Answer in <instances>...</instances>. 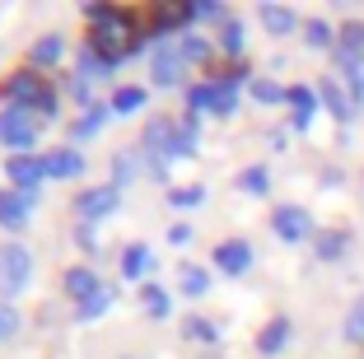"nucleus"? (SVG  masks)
<instances>
[{
    "mask_svg": "<svg viewBox=\"0 0 364 359\" xmlns=\"http://www.w3.org/2000/svg\"><path fill=\"white\" fill-rule=\"evenodd\" d=\"M89 19H94V38H89V47L103 52V56H112V61H122V56H127V47H122V43H136L131 19H127V14H117L112 5H89Z\"/></svg>",
    "mask_w": 364,
    "mask_h": 359,
    "instance_id": "1",
    "label": "nucleus"
},
{
    "mask_svg": "<svg viewBox=\"0 0 364 359\" xmlns=\"http://www.w3.org/2000/svg\"><path fill=\"white\" fill-rule=\"evenodd\" d=\"M0 94H5L10 107H33V112H38V107L47 103V94H52V85H47L43 75H33V70H14Z\"/></svg>",
    "mask_w": 364,
    "mask_h": 359,
    "instance_id": "2",
    "label": "nucleus"
},
{
    "mask_svg": "<svg viewBox=\"0 0 364 359\" xmlns=\"http://www.w3.org/2000/svg\"><path fill=\"white\" fill-rule=\"evenodd\" d=\"M33 275V252L23 243H5L0 247V294H19Z\"/></svg>",
    "mask_w": 364,
    "mask_h": 359,
    "instance_id": "3",
    "label": "nucleus"
},
{
    "mask_svg": "<svg viewBox=\"0 0 364 359\" xmlns=\"http://www.w3.org/2000/svg\"><path fill=\"white\" fill-rule=\"evenodd\" d=\"M33 140H38V112L33 107H5L0 112V145L28 149Z\"/></svg>",
    "mask_w": 364,
    "mask_h": 359,
    "instance_id": "4",
    "label": "nucleus"
},
{
    "mask_svg": "<svg viewBox=\"0 0 364 359\" xmlns=\"http://www.w3.org/2000/svg\"><path fill=\"white\" fill-rule=\"evenodd\" d=\"M182 43H168V38H159V43H154V85H178L182 80Z\"/></svg>",
    "mask_w": 364,
    "mask_h": 359,
    "instance_id": "5",
    "label": "nucleus"
},
{
    "mask_svg": "<svg viewBox=\"0 0 364 359\" xmlns=\"http://www.w3.org/2000/svg\"><path fill=\"white\" fill-rule=\"evenodd\" d=\"M271 229H276L285 243H299V238H309V233H313V220H309L304 205H280V210L271 215Z\"/></svg>",
    "mask_w": 364,
    "mask_h": 359,
    "instance_id": "6",
    "label": "nucleus"
},
{
    "mask_svg": "<svg viewBox=\"0 0 364 359\" xmlns=\"http://www.w3.org/2000/svg\"><path fill=\"white\" fill-rule=\"evenodd\" d=\"M5 173H10L14 191H23V196H38V187H43V159H33V154H14Z\"/></svg>",
    "mask_w": 364,
    "mask_h": 359,
    "instance_id": "7",
    "label": "nucleus"
},
{
    "mask_svg": "<svg viewBox=\"0 0 364 359\" xmlns=\"http://www.w3.org/2000/svg\"><path fill=\"white\" fill-rule=\"evenodd\" d=\"M336 61H341V70L364 65V23L360 19L341 23V38H336Z\"/></svg>",
    "mask_w": 364,
    "mask_h": 359,
    "instance_id": "8",
    "label": "nucleus"
},
{
    "mask_svg": "<svg viewBox=\"0 0 364 359\" xmlns=\"http://www.w3.org/2000/svg\"><path fill=\"white\" fill-rule=\"evenodd\" d=\"M122 201V187H89L80 191V215L85 220H103V215H112Z\"/></svg>",
    "mask_w": 364,
    "mask_h": 359,
    "instance_id": "9",
    "label": "nucleus"
},
{
    "mask_svg": "<svg viewBox=\"0 0 364 359\" xmlns=\"http://www.w3.org/2000/svg\"><path fill=\"white\" fill-rule=\"evenodd\" d=\"M215 266L225 275H243L247 266H252V247H247L243 238H225V243L215 247Z\"/></svg>",
    "mask_w": 364,
    "mask_h": 359,
    "instance_id": "10",
    "label": "nucleus"
},
{
    "mask_svg": "<svg viewBox=\"0 0 364 359\" xmlns=\"http://www.w3.org/2000/svg\"><path fill=\"white\" fill-rule=\"evenodd\" d=\"M173 140H178V127H173L168 117H154L150 127H145V149L159 154V164H168V159H173Z\"/></svg>",
    "mask_w": 364,
    "mask_h": 359,
    "instance_id": "11",
    "label": "nucleus"
},
{
    "mask_svg": "<svg viewBox=\"0 0 364 359\" xmlns=\"http://www.w3.org/2000/svg\"><path fill=\"white\" fill-rule=\"evenodd\" d=\"M28 210H33V201L23 191H0V224H5V229H23V224H28Z\"/></svg>",
    "mask_w": 364,
    "mask_h": 359,
    "instance_id": "12",
    "label": "nucleus"
},
{
    "mask_svg": "<svg viewBox=\"0 0 364 359\" xmlns=\"http://www.w3.org/2000/svg\"><path fill=\"white\" fill-rule=\"evenodd\" d=\"M80 168H85V154H75V149H52V154H43V178H75Z\"/></svg>",
    "mask_w": 364,
    "mask_h": 359,
    "instance_id": "13",
    "label": "nucleus"
},
{
    "mask_svg": "<svg viewBox=\"0 0 364 359\" xmlns=\"http://www.w3.org/2000/svg\"><path fill=\"white\" fill-rule=\"evenodd\" d=\"M98 275L89 271V266H70V271H65V294L75 299V304H85V299H94L98 294Z\"/></svg>",
    "mask_w": 364,
    "mask_h": 359,
    "instance_id": "14",
    "label": "nucleus"
},
{
    "mask_svg": "<svg viewBox=\"0 0 364 359\" xmlns=\"http://www.w3.org/2000/svg\"><path fill=\"white\" fill-rule=\"evenodd\" d=\"M318 98H322L327 107H332V117H341V122H350V112H355V98L346 94V89L336 85V80H322V85H318Z\"/></svg>",
    "mask_w": 364,
    "mask_h": 359,
    "instance_id": "15",
    "label": "nucleus"
},
{
    "mask_svg": "<svg viewBox=\"0 0 364 359\" xmlns=\"http://www.w3.org/2000/svg\"><path fill=\"white\" fill-rule=\"evenodd\" d=\"M289 107H294V127H309V122H313V107H318V94H313V89L309 85H294V89H289Z\"/></svg>",
    "mask_w": 364,
    "mask_h": 359,
    "instance_id": "16",
    "label": "nucleus"
},
{
    "mask_svg": "<svg viewBox=\"0 0 364 359\" xmlns=\"http://www.w3.org/2000/svg\"><path fill=\"white\" fill-rule=\"evenodd\" d=\"M285 341H289V322H285V317H276L271 327H262L257 350H262V355H276V350H285Z\"/></svg>",
    "mask_w": 364,
    "mask_h": 359,
    "instance_id": "17",
    "label": "nucleus"
},
{
    "mask_svg": "<svg viewBox=\"0 0 364 359\" xmlns=\"http://www.w3.org/2000/svg\"><path fill=\"white\" fill-rule=\"evenodd\" d=\"M145 271H150V247H145V243H131L127 252H122V275L140 280Z\"/></svg>",
    "mask_w": 364,
    "mask_h": 359,
    "instance_id": "18",
    "label": "nucleus"
},
{
    "mask_svg": "<svg viewBox=\"0 0 364 359\" xmlns=\"http://www.w3.org/2000/svg\"><path fill=\"white\" fill-rule=\"evenodd\" d=\"M112 299H117V289H112V285H103L94 299H85V304L75 308V313H80V322H94V317H103L107 308H112Z\"/></svg>",
    "mask_w": 364,
    "mask_h": 359,
    "instance_id": "19",
    "label": "nucleus"
},
{
    "mask_svg": "<svg viewBox=\"0 0 364 359\" xmlns=\"http://www.w3.org/2000/svg\"><path fill=\"white\" fill-rule=\"evenodd\" d=\"M215 117H234L238 112V89L229 85L225 75H220V80H215V107H210Z\"/></svg>",
    "mask_w": 364,
    "mask_h": 359,
    "instance_id": "20",
    "label": "nucleus"
},
{
    "mask_svg": "<svg viewBox=\"0 0 364 359\" xmlns=\"http://www.w3.org/2000/svg\"><path fill=\"white\" fill-rule=\"evenodd\" d=\"M196 140H201V127H196V117H187V122L178 127V140H173V159L196 154Z\"/></svg>",
    "mask_w": 364,
    "mask_h": 359,
    "instance_id": "21",
    "label": "nucleus"
},
{
    "mask_svg": "<svg viewBox=\"0 0 364 359\" xmlns=\"http://www.w3.org/2000/svg\"><path fill=\"white\" fill-rule=\"evenodd\" d=\"M187 19H196L192 5H187V0H173V5H164V10H159V33L178 28V23H187Z\"/></svg>",
    "mask_w": 364,
    "mask_h": 359,
    "instance_id": "22",
    "label": "nucleus"
},
{
    "mask_svg": "<svg viewBox=\"0 0 364 359\" xmlns=\"http://www.w3.org/2000/svg\"><path fill=\"white\" fill-rule=\"evenodd\" d=\"M238 187H243L247 196H267V187H271V173L262 168V164H252V168H243V178H238Z\"/></svg>",
    "mask_w": 364,
    "mask_h": 359,
    "instance_id": "23",
    "label": "nucleus"
},
{
    "mask_svg": "<svg viewBox=\"0 0 364 359\" xmlns=\"http://www.w3.org/2000/svg\"><path fill=\"white\" fill-rule=\"evenodd\" d=\"M33 65H56V61H61V38H56V33H52V38H43V43H33Z\"/></svg>",
    "mask_w": 364,
    "mask_h": 359,
    "instance_id": "24",
    "label": "nucleus"
},
{
    "mask_svg": "<svg viewBox=\"0 0 364 359\" xmlns=\"http://www.w3.org/2000/svg\"><path fill=\"white\" fill-rule=\"evenodd\" d=\"M262 23H267L271 33H289L294 28V14H289L285 5H262Z\"/></svg>",
    "mask_w": 364,
    "mask_h": 359,
    "instance_id": "25",
    "label": "nucleus"
},
{
    "mask_svg": "<svg viewBox=\"0 0 364 359\" xmlns=\"http://www.w3.org/2000/svg\"><path fill=\"white\" fill-rule=\"evenodd\" d=\"M140 304H145V313H150V317H168V294H164V289L159 285H145V289H140Z\"/></svg>",
    "mask_w": 364,
    "mask_h": 359,
    "instance_id": "26",
    "label": "nucleus"
},
{
    "mask_svg": "<svg viewBox=\"0 0 364 359\" xmlns=\"http://www.w3.org/2000/svg\"><path fill=\"white\" fill-rule=\"evenodd\" d=\"M182 336L196 341V345H215V341H220V336H215V327H210V322H201V317H187V322H182Z\"/></svg>",
    "mask_w": 364,
    "mask_h": 359,
    "instance_id": "27",
    "label": "nucleus"
},
{
    "mask_svg": "<svg viewBox=\"0 0 364 359\" xmlns=\"http://www.w3.org/2000/svg\"><path fill=\"white\" fill-rule=\"evenodd\" d=\"M252 98L257 103H289V89H280L276 80H252Z\"/></svg>",
    "mask_w": 364,
    "mask_h": 359,
    "instance_id": "28",
    "label": "nucleus"
},
{
    "mask_svg": "<svg viewBox=\"0 0 364 359\" xmlns=\"http://www.w3.org/2000/svg\"><path fill=\"white\" fill-rule=\"evenodd\" d=\"M205 289H210V275L201 271V266H182V294H205Z\"/></svg>",
    "mask_w": 364,
    "mask_h": 359,
    "instance_id": "29",
    "label": "nucleus"
},
{
    "mask_svg": "<svg viewBox=\"0 0 364 359\" xmlns=\"http://www.w3.org/2000/svg\"><path fill=\"white\" fill-rule=\"evenodd\" d=\"M103 122H107V107H85V122H75V140H85V136H94V131L98 127H103Z\"/></svg>",
    "mask_w": 364,
    "mask_h": 359,
    "instance_id": "30",
    "label": "nucleus"
},
{
    "mask_svg": "<svg viewBox=\"0 0 364 359\" xmlns=\"http://www.w3.org/2000/svg\"><path fill=\"white\" fill-rule=\"evenodd\" d=\"M346 247H350V238H346V233H322V238H318V257H322V262L341 257Z\"/></svg>",
    "mask_w": 364,
    "mask_h": 359,
    "instance_id": "31",
    "label": "nucleus"
},
{
    "mask_svg": "<svg viewBox=\"0 0 364 359\" xmlns=\"http://www.w3.org/2000/svg\"><path fill=\"white\" fill-rule=\"evenodd\" d=\"M201 107H215V85H192L187 89V112H201Z\"/></svg>",
    "mask_w": 364,
    "mask_h": 359,
    "instance_id": "32",
    "label": "nucleus"
},
{
    "mask_svg": "<svg viewBox=\"0 0 364 359\" xmlns=\"http://www.w3.org/2000/svg\"><path fill=\"white\" fill-rule=\"evenodd\" d=\"M205 56H210V43H205V38H196V33H187V38H182V61H205Z\"/></svg>",
    "mask_w": 364,
    "mask_h": 359,
    "instance_id": "33",
    "label": "nucleus"
},
{
    "mask_svg": "<svg viewBox=\"0 0 364 359\" xmlns=\"http://www.w3.org/2000/svg\"><path fill=\"white\" fill-rule=\"evenodd\" d=\"M136 107H145V89H117L112 112H136Z\"/></svg>",
    "mask_w": 364,
    "mask_h": 359,
    "instance_id": "34",
    "label": "nucleus"
},
{
    "mask_svg": "<svg viewBox=\"0 0 364 359\" xmlns=\"http://www.w3.org/2000/svg\"><path fill=\"white\" fill-rule=\"evenodd\" d=\"M168 201L178 205V210H187V205H201V201H205V187H173Z\"/></svg>",
    "mask_w": 364,
    "mask_h": 359,
    "instance_id": "35",
    "label": "nucleus"
},
{
    "mask_svg": "<svg viewBox=\"0 0 364 359\" xmlns=\"http://www.w3.org/2000/svg\"><path fill=\"white\" fill-rule=\"evenodd\" d=\"M220 47H225L229 56L243 52V23H238V19H225V38H220Z\"/></svg>",
    "mask_w": 364,
    "mask_h": 359,
    "instance_id": "36",
    "label": "nucleus"
},
{
    "mask_svg": "<svg viewBox=\"0 0 364 359\" xmlns=\"http://www.w3.org/2000/svg\"><path fill=\"white\" fill-rule=\"evenodd\" d=\"M304 38H309V47H332V28L322 19H309L304 23Z\"/></svg>",
    "mask_w": 364,
    "mask_h": 359,
    "instance_id": "37",
    "label": "nucleus"
},
{
    "mask_svg": "<svg viewBox=\"0 0 364 359\" xmlns=\"http://www.w3.org/2000/svg\"><path fill=\"white\" fill-rule=\"evenodd\" d=\"M346 341H364V299L350 308V317H346Z\"/></svg>",
    "mask_w": 364,
    "mask_h": 359,
    "instance_id": "38",
    "label": "nucleus"
},
{
    "mask_svg": "<svg viewBox=\"0 0 364 359\" xmlns=\"http://www.w3.org/2000/svg\"><path fill=\"white\" fill-rule=\"evenodd\" d=\"M14 331H19V313H14L10 304H0V341L14 336Z\"/></svg>",
    "mask_w": 364,
    "mask_h": 359,
    "instance_id": "39",
    "label": "nucleus"
},
{
    "mask_svg": "<svg viewBox=\"0 0 364 359\" xmlns=\"http://www.w3.org/2000/svg\"><path fill=\"white\" fill-rule=\"evenodd\" d=\"M346 85H350V98L360 103L364 98V65H350V70H346Z\"/></svg>",
    "mask_w": 364,
    "mask_h": 359,
    "instance_id": "40",
    "label": "nucleus"
},
{
    "mask_svg": "<svg viewBox=\"0 0 364 359\" xmlns=\"http://www.w3.org/2000/svg\"><path fill=\"white\" fill-rule=\"evenodd\" d=\"M196 19H220V0H192Z\"/></svg>",
    "mask_w": 364,
    "mask_h": 359,
    "instance_id": "41",
    "label": "nucleus"
},
{
    "mask_svg": "<svg viewBox=\"0 0 364 359\" xmlns=\"http://www.w3.org/2000/svg\"><path fill=\"white\" fill-rule=\"evenodd\" d=\"M70 94H75V103H89V80L75 75V80H70ZM89 107H94V103H89Z\"/></svg>",
    "mask_w": 364,
    "mask_h": 359,
    "instance_id": "42",
    "label": "nucleus"
},
{
    "mask_svg": "<svg viewBox=\"0 0 364 359\" xmlns=\"http://www.w3.org/2000/svg\"><path fill=\"white\" fill-rule=\"evenodd\" d=\"M187 238H192V224H173V229H168V243H187Z\"/></svg>",
    "mask_w": 364,
    "mask_h": 359,
    "instance_id": "43",
    "label": "nucleus"
}]
</instances>
